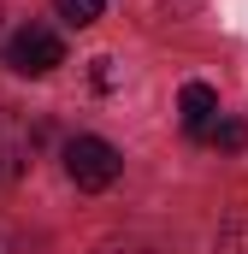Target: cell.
I'll list each match as a JSON object with an SVG mask.
<instances>
[{"label": "cell", "instance_id": "7a4b0ae2", "mask_svg": "<svg viewBox=\"0 0 248 254\" xmlns=\"http://www.w3.org/2000/svg\"><path fill=\"white\" fill-rule=\"evenodd\" d=\"M6 65H12L18 77H48V71L65 65V42L48 24H24V30L6 42Z\"/></svg>", "mask_w": 248, "mask_h": 254}, {"label": "cell", "instance_id": "277c9868", "mask_svg": "<svg viewBox=\"0 0 248 254\" xmlns=\"http://www.w3.org/2000/svg\"><path fill=\"white\" fill-rule=\"evenodd\" d=\"M213 119H219V89L213 83H184L178 89V125H184V136H207Z\"/></svg>", "mask_w": 248, "mask_h": 254}, {"label": "cell", "instance_id": "6da1fadb", "mask_svg": "<svg viewBox=\"0 0 248 254\" xmlns=\"http://www.w3.org/2000/svg\"><path fill=\"white\" fill-rule=\"evenodd\" d=\"M119 172H124V154L107 136H71V142H65V178H71L77 190L101 195V190L119 184Z\"/></svg>", "mask_w": 248, "mask_h": 254}, {"label": "cell", "instance_id": "52a82bcc", "mask_svg": "<svg viewBox=\"0 0 248 254\" xmlns=\"http://www.w3.org/2000/svg\"><path fill=\"white\" fill-rule=\"evenodd\" d=\"M95 254H154V249H142V243H101Z\"/></svg>", "mask_w": 248, "mask_h": 254}, {"label": "cell", "instance_id": "5b68a950", "mask_svg": "<svg viewBox=\"0 0 248 254\" xmlns=\"http://www.w3.org/2000/svg\"><path fill=\"white\" fill-rule=\"evenodd\" d=\"M207 142L225 148V154H237V148H248V125L243 119H213V125H207Z\"/></svg>", "mask_w": 248, "mask_h": 254}, {"label": "cell", "instance_id": "3957f363", "mask_svg": "<svg viewBox=\"0 0 248 254\" xmlns=\"http://www.w3.org/2000/svg\"><path fill=\"white\" fill-rule=\"evenodd\" d=\"M36 125L18 113V107H0V190L6 184H18L24 172H30V160H36Z\"/></svg>", "mask_w": 248, "mask_h": 254}, {"label": "cell", "instance_id": "8992f818", "mask_svg": "<svg viewBox=\"0 0 248 254\" xmlns=\"http://www.w3.org/2000/svg\"><path fill=\"white\" fill-rule=\"evenodd\" d=\"M101 6H107V0H54V12H60L71 30H89V24L101 18Z\"/></svg>", "mask_w": 248, "mask_h": 254}]
</instances>
